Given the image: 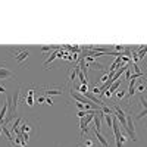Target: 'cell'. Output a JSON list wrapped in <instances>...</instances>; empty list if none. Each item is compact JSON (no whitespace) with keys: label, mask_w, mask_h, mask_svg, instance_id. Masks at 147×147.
<instances>
[{"label":"cell","mask_w":147,"mask_h":147,"mask_svg":"<svg viewBox=\"0 0 147 147\" xmlns=\"http://www.w3.org/2000/svg\"><path fill=\"white\" fill-rule=\"evenodd\" d=\"M77 115H78V118H80V119H82V118H85V115H87V112H85V110H80V112H78Z\"/></svg>","instance_id":"19"},{"label":"cell","mask_w":147,"mask_h":147,"mask_svg":"<svg viewBox=\"0 0 147 147\" xmlns=\"http://www.w3.org/2000/svg\"><path fill=\"white\" fill-rule=\"evenodd\" d=\"M146 90H147V87H146V84H144V82H140V84H138V87L136 88V91H138V93H141V94H144Z\"/></svg>","instance_id":"14"},{"label":"cell","mask_w":147,"mask_h":147,"mask_svg":"<svg viewBox=\"0 0 147 147\" xmlns=\"http://www.w3.org/2000/svg\"><path fill=\"white\" fill-rule=\"evenodd\" d=\"M77 91L80 93V94H85V93H88V84H81L80 87H77Z\"/></svg>","instance_id":"12"},{"label":"cell","mask_w":147,"mask_h":147,"mask_svg":"<svg viewBox=\"0 0 147 147\" xmlns=\"http://www.w3.org/2000/svg\"><path fill=\"white\" fill-rule=\"evenodd\" d=\"M80 127H81V138H84V134H85V132L88 131V128H87L88 125L85 124V121H84V118H82V119H80Z\"/></svg>","instance_id":"11"},{"label":"cell","mask_w":147,"mask_h":147,"mask_svg":"<svg viewBox=\"0 0 147 147\" xmlns=\"http://www.w3.org/2000/svg\"><path fill=\"white\" fill-rule=\"evenodd\" d=\"M77 75H78V66L77 68H74V71L71 72V75H69V81H75V78H77Z\"/></svg>","instance_id":"15"},{"label":"cell","mask_w":147,"mask_h":147,"mask_svg":"<svg viewBox=\"0 0 147 147\" xmlns=\"http://www.w3.org/2000/svg\"><path fill=\"white\" fill-rule=\"evenodd\" d=\"M75 106H77L80 110H85V106H84L82 103H80V102H77V103H75Z\"/></svg>","instance_id":"20"},{"label":"cell","mask_w":147,"mask_h":147,"mask_svg":"<svg viewBox=\"0 0 147 147\" xmlns=\"http://www.w3.org/2000/svg\"><path fill=\"white\" fill-rule=\"evenodd\" d=\"M37 127H38V124L34 119H22L19 131H21V134H30L31 136V134L37 132Z\"/></svg>","instance_id":"2"},{"label":"cell","mask_w":147,"mask_h":147,"mask_svg":"<svg viewBox=\"0 0 147 147\" xmlns=\"http://www.w3.org/2000/svg\"><path fill=\"white\" fill-rule=\"evenodd\" d=\"M115 49L118 50V53H121L122 50H125V46H122V44H115Z\"/></svg>","instance_id":"18"},{"label":"cell","mask_w":147,"mask_h":147,"mask_svg":"<svg viewBox=\"0 0 147 147\" xmlns=\"http://www.w3.org/2000/svg\"><path fill=\"white\" fill-rule=\"evenodd\" d=\"M9 53H10L12 57L15 59V62L18 65H22L28 59V56H30L28 50H25V49H22V47H10L9 49Z\"/></svg>","instance_id":"1"},{"label":"cell","mask_w":147,"mask_h":147,"mask_svg":"<svg viewBox=\"0 0 147 147\" xmlns=\"http://www.w3.org/2000/svg\"><path fill=\"white\" fill-rule=\"evenodd\" d=\"M127 131L129 134V137L132 138V141H137V134H136V128H134V121H132V115L127 113Z\"/></svg>","instance_id":"3"},{"label":"cell","mask_w":147,"mask_h":147,"mask_svg":"<svg viewBox=\"0 0 147 147\" xmlns=\"http://www.w3.org/2000/svg\"><path fill=\"white\" fill-rule=\"evenodd\" d=\"M115 94H116V99H118V100H122V99H124V97L127 96V90H124V88H118V91H116Z\"/></svg>","instance_id":"13"},{"label":"cell","mask_w":147,"mask_h":147,"mask_svg":"<svg viewBox=\"0 0 147 147\" xmlns=\"http://www.w3.org/2000/svg\"><path fill=\"white\" fill-rule=\"evenodd\" d=\"M44 102H46V97H44V96H38V97H35V103L41 105V103H44Z\"/></svg>","instance_id":"16"},{"label":"cell","mask_w":147,"mask_h":147,"mask_svg":"<svg viewBox=\"0 0 147 147\" xmlns=\"http://www.w3.org/2000/svg\"><path fill=\"white\" fill-rule=\"evenodd\" d=\"M2 134H3V132H2V128H0V136H2Z\"/></svg>","instance_id":"24"},{"label":"cell","mask_w":147,"mask_h":147,"mask_svg":"<svg viewBox=\"0 0 147 147\" xmlns=\"http://www.w3.org/2000/svg\"><path fill=\"white\" fill-rule=\"evenodd\" d=\"M34 102H35V99H34L32 96H25V97H24V105H25V106L32 107L34 106Z\"/></svg>","instance_id":"10"},{"label":"cell","mask_w":147,"mask_h":147,"mask_svg":"<svg viewBox=\"0 0 147 147\" xmlns=\"http://www.w3.org/2000/svg\"><path fill=\"white\" fill-rule=\"evenodd\" d=\"M15 78V74L12 72L10 69H7L5 65H0V81L3 80H13Z\"/></svg>","instance_id":"4"},{"label":"cell","mask_w":147,"mask_h":147,"mask_svg":"<svg viewBox=\"0 0 147 147\" xmlns=\"http://www.w3.org/2000/svg\"><path fill=\"white\" fill-rule=\"evenodd\" d=\"M105 118H106L107 125H109V127H112V115H105Z\"/></svg>","instance_id":"17"},{"label":"cell","mask_w":147,"mask_h":147,"mask_svg":"<svg viewBox=\"0 0 147 147\" xmlns=\"http://www.w3.org/2000/svg\"><path fill=\"white\" fill-rule=\"evenodd\" d=\"M56 57H62V55L59 53V50H53V53H50V56H49V59H47L46 62H44V69H49L47 66L50 65V63L53 62V60H55Z\"/></svg>","instance_id":"9"},{"label":"cell","mask_w":147,"mask_h":147,"mask_svg":"<svg viewBox=\"0 0 147 147\" xmlns=\"http://www.w3.org/2000/svg\"><path fill=\"white\" fill-rule=\"evenodd\" d=\"M93 132H94V136H96L97 141H99V143L102 144V147H109V143H107L106 137L103 136V134H102L100 131H97V129H94V128H93Z\"/></svg>","instance_id":"7"},{"label":"cell","mask_w":147,"mask_h":147,"mask_svg":"<svg viewBox=\"0 0 147 147\" xmlns=\"http://www.w3.org/2000/svg\"><path fill=\"white\" fill-rule=\"evenodd\" d=\"M6 91V87H5V85H2V84H0V93H5Z\"/></svg>","instance_id":"23"},{"label":"cell","mask_w":147,"mask_h":147,"mask_svg":"<svg viewBox=\"0 0 147 147\" xmlns=\"http://www.w3.org/2000/svg\"><path fill=\"white\" fill-rule=\"evenodd\" d=\"M46 103H47L49 106H52V105H53V100H52V97H46Z\"/></svg>","instance_id":"21"},{"label":"cell","mask_w":147,"mask_h":147,"mask_svg":"<svg viewBox=\"0 0 147 147\" xmlns=\"http://www.w3.org/2000/svg\"><path fill=\"white\" fill-rule=\"evenodd\" d=\"M78 147H100V146H99V141H96L93 137H85V138H81V143Z\"/></svg>","instance_id":"5"},{"label":"cell","mask_w":147,"mask_h":147,"mask_svg":"<svg viewBox=\"0 0 147 147\" xmlns=\"http://www.w3.org/2000/svg\"><path fill=\"white\" fill-rule=\"evenodd\" d=\"M40 90H44V93L47 94V96H56V94H62L63 91H62V88H59V87H56V88H50V87H41Z\"/></svg>","instance_id":"8"},{"label":"cell","mask_w":147,"mask_h":147,"mask_svg":"<svg viewBox=\"0 0 147 147\" xmlns=\"http://www.w3.org/2000/svg\"><path fill=\"white\" fill-rule=\"evenodd\" d=\"M125 78H127V80H129V78H131V72H129V68L125 71Z\"/></svg>","instance_id":"22"},{"label":"cell","mask_w":147,"mask_h":147,"mask_svg":"<svg viewBox=\"0 0 147 147\" xmlns=\"http://www.w3.org/2000/svg\"><path fill=\"white\" fill-rule=\"evenodd\" d=\"M119 84H121V82H119V80H118V81H115V82H113V84L110 85V87H109V88L103 93L106 99H110V97H112V94L118 91V88H119Z\"/></svg>","instance_id":"6"}]
</instances>
